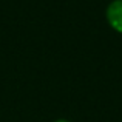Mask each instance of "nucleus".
Instances as JSON below:
<instances>
[{
  "label": "nucleus",
  "mask_w": 122,
  "mask_h": 122,
  "mask_svg": "<svg viewBox=\"0 0 122 122\" xmlns=\"http://www.w3.org/2000/svg\"><path fill=\"white\" fill-rule=\"evenodd\" d=\"M107 20L114 31L122 34V0H113L108 5Z\"/></svg>",
  "instance_id": "obj_1"
},
{
  "label": "nucleus",
  "mask_w": 122,
  "mask_h": 122,
  "mask_svg": "<svg viewBox=\"0 0 122 122\" xmlns=\"http://www.w3.org/2000/svg\"><path fill=\"white\" fill-rule=\"evenodd\" d=\"M54 122H70V121H66V119H57V121H54Z\"/></svg>",
  "instance_id": "obj_2"
}]
</instances>
